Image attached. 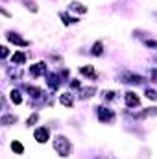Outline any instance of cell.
<instances>
[{
    "mask_svg": "<svg viewBox=\"0 0 157 159\" xmlns=\"http://www.w3.org/2000/svg\"><path fill=\"white\" fill-rule=\"evenodd\" d=\"M61 19H63V22H65V24H72V22H78V19H76V17H69L67 13H61Z\"/></svg>",
    "mask_w": 157,
    "mask_h": 159,
    "instance_id": "cell-12",
    "label": "cell"
},
{
    "mask_svg": "<svg viewBox=\"0 0 157 159\" xmlns=\"http://www.w3.org/2000/svg\"><path fill=\"white\" fill-rule=\"evenodd\" d=\"M126 81H129V83H141V81H142V78H141V76H137V74H128V76H126Z\"/></svg>",
    "mask_w": 157,
    "mask_h": 159,
    "instance_id": "cell-15",
    "label": "cell"
},
{
    "mask_svg": "<svg viewBox=\"0 0 157 159\" xmlns=\"http://www.w3.org/2000/svg\"><path fill=\"white\" fill-rule=\"evenodd\" d=\"M102 54V41H96L92 46V56H100Z\"/></svg>",
    "mask_w": 157,
    "mask_h": 159,
    "instance_id": "cell-13",
    "label": "cell"
},
{
    "mask_svg": "<svg viewBox=\"0 0 157 159\" xmlns=\"http://www.w3.org/2000/svg\"><path fill=\"white\" fill-rule=\"evenodd\" d=\"M104 94H105V98H107V100H113V98H115V93H113V91H105Z\"/></svg>",
    "mask_w": 157,
    "mask_h": 159,
    "instance_id": "cell-21",
    "label": "cell"
},
{
    "mask_svg": "<svg viewBox=\"0 0 157 159\" xmlns=\"http://www.w3.org/2000/svg\"><path fill=\"white\" fill-rule=\"evenodd\" d=\"M37 120H39V115H37V113H34V115H32V117L28 119V126H34V124H35Z\"/></svg>",
    "mask_w": 157,
    "mask_h": 159,
    "instance_id": "cell-20",
    "label": "cell"
},
{
    "mask_svg": "<svg viewBox=\"0 0 157 159\" xmlns=\"http://www.w3.org/2000/svg\"><path fill=\"white\" fill-rule=\"evenodd\" d=\"M150 76H152V80H154V81H157V69H154V70L150 72Z\"/></svg>",
    "mask_w": 157,
    "mask_h": 159,
    "instance_id": "cell-22",
    "label": "cell"
},
{
    "mask_svg": "<svg viewBox=\"0 0 157 159\" xmlns=\"http://www.w3.org/2000/svg\"><path fill=\"white\" fill-rule=\"evenodd\" d=\"M0 50H2V57H7V48H6V46H2Z\"/></svg>",
    "mask_w": 157,
    "mask_h": 159,
    "instance_id": "cell-23",
    "label": "cell"
},
{
    "mask_svg": "<svg viewBox=\"0 0 157 159\" xmlns=\"http://www.w3.org/2000/svg\"><path fill=\"white\" fill-rule=\"evenodd\" d=\"M98 119L102 122H111L115 119V113L111 109H107V107H98Z\"/></svg>",
    "mask_w": 157,
    "mask_h": 159,
    "instance_id": "cell-3",
    "label": "cell"
},
{
    "mask_svg": "<svg viewBox=\"0 0 157 159\" xmlns=\"http://www.w3.org/2000/svg\"><path fill=\"white\" fill-rule=\"evenodd\" d=\"M54 148H56V152H59V156L61 157H67L69 154H70V143H69V139L67 137H63V135H57L56 137V141H54Z\"/></svg>",
    "mask_w": 157,
    "mask_h": 159,
    "instance_id": "cell-1",
    "label": "cell"
},
{
    "mask_svg": "<svg viewBox=\"0 0 157 159\" xmlns=\"http://www.w3.org/2000/svg\"><path fill=\"white\" fill-rule=\"evenodd\" d=\"M44 70H46V65H44L43 61H39V63H35V65H32V67H30V76L37 78V76H41Z\"/></svg>",
    "mask_w": 157,
    "mask_h": 159,
    "instance_id": "cell-4",
    "label": "cell"
},
{
    "mask_svg": "<svg viewBox=\"0 0 157 159\" xmlns=\"http://www.w3.org/2000/svg\"><path fill=\"white\" fill-rule=\"evenodd\" d=\"M34 137H35V141H37V143H46V141L50 139V129H48V128H44V126H41V128L35 129Z\"/></svg>",
    "mask_w": 157,
    "mask_h": 159,
    "instance_id": "cell-2",
    "label": "cell"
},
{
    "mask_svg": "<svg viewBox=\"0 0 157 159\" xmlns=\"http://www.w3.org/2000/svg\"><path fill=\"white\" fill-rule=\"evenodd\" d=\"M70 87H72V89H78V87H79V81H70Z\"/></svg>",
    "mask_w": 157,
    "mask_h": 159,
    "instance_id": "cell-24",
    "label": "cell"
},
{
    "mask_svg": "<svg viewBox=\"0 0 157 159\" xmlns=\"http://www.w3.org/2000/svg\"><path fill=\"white\" fill-rule=\"evenodd\" d=\"M94 91H96L94 87H91V89H83V91H81V93H83V94H81V98H87V96H92V93H94Z\"/></svg>",
    "mask_w": 157,
    "mask_h": 159,
    "instance_id": "cell-19",
    "label": "cell"
},
{
    "mask_svg": "<svg viewBox=\"0 0 157 159\" xmlns=\"http://www.w3.org/2000/svg\"><path fill=\"white\" fill-rule=\"evenodd\" d=\"M59 104L65 106V107H72V106H74V94H70V93H63V94L59 96Z\"/></svg>",
    "mask_w": 157,
    "mask_h": 159,
    "instance_id": "cell-5",
    "label": "cell"
},
{
    "mask_svg": "<svg viewBox=\"0 0 157 159\" xmlns=\"http://www.w3.org/2000/svg\"><path fill=\"white\" fill-rule=\"evenodd\" d=\"M146 96H148L150 100H157V91H154V89H146Z\"/></svg>",
    "mask_w": 157,
    "mask_h": 159,
    "instance_id": "cell-18",
    "label": "cell"
},
{
    "mask_svg": "<svg viewBox=\"0 0 157 159\" xmlns=\"http://www.w3.org/2000/svg\"><path fill=\"white\" fill-rule=\"evenodd\" d=\"M11 61H13L15 65H24V61H26V54H24V52H15L13 57H11Z\"/></svg>",
    "mask_w": 157,
    "mask_h": 159,
    "instance_id": "cell-8",
    "label": "cell"
},
{
    "mask_svg": "<svg viewBox=\"0 0 157 159\" xmlns=\"http://www.w3.org/2000/svg\"><path fill=\"white\" fill-rule=\"evenodd\" d=\"M17 122V117L15 115H4L2 120H0V124H4V126H11V124H15Z\"/></svg>",
    "mask_w": 157,
    "mask_h": 159,
    "instance_id": "cell-9",
    "label": "cell"
},
{
    "mask_svg": "<svg viewBox=\"0 0 157 159\" xmlns=\"http://www.w3.org/2000/svg\"><path fill=\"white\" fill-rule=\"evenodd\" d=\"M11 150L17 152V154H22V152H24V146H22L19 141H13V143H11Z\"/></svg>",
    "mask_w": 157,
    "mask_h": 159,
    "instance_id": "cell-10",
    "label": "cell"
},
{
    "mask_svg": "<svg viewBox=\"0 0 157 159\" xmlns=\"http://www.w3.org/2000/svg\"><path fill=\"white\" fill-rule=\"evenodd\" d=\"M126 104H128L129 107H137V106L141 104V98H139L135 93H126Z\"/></svg>",
    "mask_w": 157,
    "mask_h": 159,
    "instance_id": "cell-7",
    "label": "cell"
},
{
    "mask_svg": "<svg viewBox=\"0 0 157 159\" xmlns=\"http://www.w3.org/2000/svg\"><path fill=\"white\" fill-rule=\"evenodd\" d=\"M7 41H9V43H13V44H19V46H28V44H30L26 39H20V37H19V34H13V32H9V34H7Z\"/></svg>",
    "mask_w": 157,
    "mask_h": 159,
    "instance_id": "cell-6",
    "label": "cell"
},
{
    "mask_svg": "<svg viewBox=\"0 0 157 159\" xmlns=\"http://www.w3.org/2000/svg\"><path fill=\"white\" fill-rule=\"evenodd\" d=\"M79 72H81L83 76H94V69H92V67H81Z\"/></svg>",
    "mask_w": 157,
    "mask_h": 159,
    "instance_id": "cell-14",
    "label": "cell"
},
{
    "mask_svg": "<svg viewBox=\"0 0 157 159\" xmlns=\"http://www.w3.org/2000/svg\"><path fill=\"white\" fill-rule=\"evenodd\" d=\"M26 91L32 93V96H39L41 94V89H37V87H30V85H26Z\"/></svg>",
    "mask_w": 157,
    "mask_h": 159,
    "instance_id": "cell-17",
    "label": "cell"
},
{
    "mask_svg": "<svg viewBox=\"0 0 157 159\" xmlns=\"http://www.w3.org/2000/svg\"><path fill=\"white\" fill-rule=\"evenodd\" d=\"M70 9H76L79 13H85V11H87V7H85L83 4H79V2H72V4H70Z\"/></svg>",
    "mask_w": 157,
    "mask_h": 159,
    "instance_id": "cell-11",
    "label": "cell"
},
{
    "mask_svg": "<svg viewBox=\"0 0 157 159\" xmlns=\"http://www.w3.org/2000/svg\"><path fill=\"white\" fill-rule=\"evenodd\" d=\"M11 102H13V104H20V102H22L19 91H11Z\"/></svg>",
    "mask_w": 157,
    "mask_h": 159,
    "instance_id": "cell-16",
    "label": "cell"
}]
</instances>
